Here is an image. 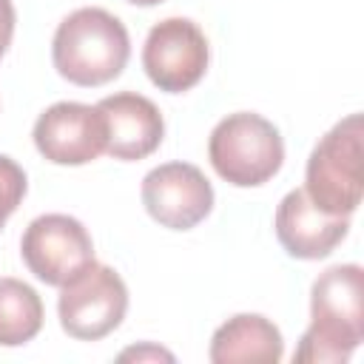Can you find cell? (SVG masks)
I'll return each mask as SVG.
<instances>
[{
  "mask_svg": "<svg viewBox=\"0 0 364 364\" xmlns=\"http://www.w3.org/2000/svg\"><path fill=\"white\" fill-rule=\"evenodd\" d=\"M97 108L105 117L108 156L122 162H139L162 145L165 119L148 97L136 91H117L111 97H102Z\"/></svg>",
  "mask_w": 364,
  "mask_h": 364,
  "instance_id": "obj_11",
  "label": "cell"
},
{
  "mask_svg": "<svg viewBox=\"0 0 364 364\" xmlns=\"http://www.w3.org/2000/svg\"><path fill=\"white\" fill-rule=\"evenodd\" d=\"M210 63L205 31L188 17L159 20L142 46V68L165 94H182L202 82Z\"/></svg>",
  "mask_w": 364,
  "mask_h": 364,
  "instance_id": "obj_6",
  "label": "cell"
},
{
  "mask_svg": "<svg viewBox=\"0 0 364 364\" xmlns=\"http://www.w3.org/2000/svg\"><path fill=\"white\" fill-rule=\"evenodd\" d=\"M284 355L282 330L259 313H236L216 327L208 358L213 364H276Z\"/></svg>",
  "mask_w": 364,
  "mask_h": 364,
  "instance_id": "obj_12",
  "label": "cell"
},
{
  "mask_svg": "<svg viewBox=\"0 0 364 364\" xmlns=\"http://www.w3.org/2000/svg\"><path fill=\"white\" fill-rule=\"evenodd\" d=\"M364 341V270L333 264L310 287V327L293 353L296 364H344Z\"/></svg>",
  "mask_w": 364,
  "mask_h": 364,
  "instance_id": "obj_1",
  "label": "cell"
},
{
  "mask_svg": "<svg viewBox=\"0 0 364 364\" xmlns=\"http://www.w3.org/2000/svg\"><path fill=\"white\" fill-rule=\"evenodd\" d=\"M34 148L54 165H88L105 151V117L97 105L54 102L34 122Z\"/></svg>",
  "mask_w": 364,
  "mask_h": 364,
  "instance_id": "obj_9",
  "label": "cell"
},
{
  "mask_svg": "<svg viewBox=\"0 0 364 364\" xmlns=\"http://www.w3.org/2000/svg\"><path fill=\"white\" fill-rule=\"evenodd\" d=\"M128 313V287L122 276L102 264L88 262L68 282L60 284L57 316L60 327L77 341H100L114 333Z\"/></svg>",
  "mask_w": 364,
  "mask_h": 364,
  "instance_id": "obj_5",
  "label": "cell"
},
{
  "mask_svg": "<svg viewBox=\"0 0 364 364\" xmlns=\"http://www.w3.org/2000/svg\"><path fill=\"white\" fill-rule=\"evenodd\" d=\"M364 125L361 114L338 119L310 151L304 168V193L333 216H350L364 193Z\"/></svg>",
  "mask_w": 364,
  "mask_h": 364,
  "instance_id": "obj_3",
  "label": "cell"
},
{
  "mask_svg": "<svg viewBox=\"0 0 364 364\" xmlns=\"http://www.w3.org/2000/svg\"><path fill=\"white\" fill-rule=\"evenodd\" d=\"M142 205L168 230H191L213 210V185L191 162H165L145 173Z\"/></svg>",
  "mask_w": 364,
  "mask_h": 364,
  "instance_id": "obj_8",
  "label": "cell"
},
{
  "mask_svg": "<svg viewBox=\"0 0 364 364\" xmlns=\"http://www.w3.org/2000/svg\"><path fill=\"white\" fill-rule=\"evenodd\" d=\"M28 191L26 171L6 154H0V230L9 222V216L20 208L23 196Z\"/></svg>",
  "mask_w": 364,
  "mask_h": 364,
  "instance_id": "obj_14",
  "label": "cell"
},
{
  "mask_svg": "<svg viewBox=\"0 0 364 364\" xmlns=\"http://www.w3.org/2000/svg\"><path fill=\"white\" fill-rule=\"evenodd\" d=\"M43 299L14 276L0 279V347H23L43 330Z\"/></svg>",
  "mask_w": 364,
  "mask_h": 364,
  "instance_id": "obj_13",
  "label": "cell"
},
{
  "mask_svg": "<svg viewBox=\"0 0 364 364\" xmlns=\"http://www.w3.org/2000/svg\"><path fill=\"white\" fill-rule=\"evenodd\" d=\"M208 159L228 185L256 188L282 171L284 139L279 128L262 114L236 111L213 125L208 139Z\"/></svg>",
  "mask_w": 364,
  "mask_h": 364,
  "instance_id": "obj_4",
  "label": "cell"
},
{
  "mask_svg": "<svg viewBox=\"0 0 364 364\" xmlns=\"http://www.w3.org/2000/svg\"><path fill=\"white\" fill-rule=\"evenodd\" d=\"M131 57V37L125 23L100 9L82 6L60 20L51 40V60L63 80L97 88L122 74Z\"/></svg>",
  "mask_w": 364,
  "mask_h": 364,
  "instance_id": "obj_2",
  "label": "cell"
},
{
  "mask_svg": "<svg viewBox=\"0 0 364 364\" xmlns=\"http://www.w3.org/2000/svg\"><path fill=\"white\" fill-rule=\"evenodd\" d=\"M14 23H17V11L11 0H0V57L9 51L11 37H14Z\"/></svg>",
  "mask_w": 364,
  "mask_h": 364,
  "instance_id": "obj_15",
  "label": "cell"
},
{
  "mask_svg": "<svg viewBox=\"0 0 364 364\" xmlns=\"http://www.w3.org/2000/svg\"><path fill=\"white\" fill-rule=\"evenodd\" d=\"M125 3H134V6H156L162 0H125Z\"/></svg>",
  "mask_w": 364,
  "mask_h": 364,
  "instance_id": "obj_17",
  "label": "cell"
},
{
  "mask_svg": "<svg viewBox=\"0 0 364 364\" xmlns=\"http://www.w3.org/2000/svg\"><path fill=\"white\" fill-rule=\"evenodd\" d=\"M273 228H276V239L287 256L316 262V259L330 256L347 239L350 216H333V213L321 210L304 193V188H296L282 196V202L276 208Z\"/></svg>",
  "mask_w": 364,
  "mask_h": 364,
  "instance_id": "obj_10",
  "label": "cell"
},
{
  "mask_svg": "<svg viewBox=\"0 0 364 364\" xmlns=\"http://www.w3.org/2000/svg\"><path fill=\"white\" fill-rule=\"evenodd\" d=\"M145 361V358H154V361H173V353H168V350H162V347H156V344H139V347H128V350H122L119 353V361Z\"/></svg>",
  "mask_w": 364,
  "mask_h": 364,
  "instance_id": "obj_16",
  "label": "cell"
},
{
  "mask_svg": "<svg viewBox=\"0 0 364 364\" xmlns=\"http://www.w3.org/2000/svg\"><path fill=\"white\" fill-rule=\"evenodd\" d=\"M20 256L34 279L60 287L80 267L94 262V242L80 219L68 213H43L23 230Z\"/></svg>",
  "mask_w": 364,
  "mask_h": 364,
  "instance_id": "obj_7",
  "label": "cell"
}]
</instances>
